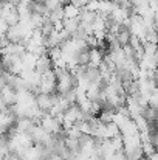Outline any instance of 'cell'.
Wrapping results in <instances>:
<instances>
[{
  "instance_id": "6",
  "label": "cell",
  "mask_w": 158,
  "mask_h": 160,
  "mask_svg": "<svg viewBox=\"0 0 158 160\" xmlns=\"http://www.w3.org/2000/svg\"><path fill=\"white\" fill-rule=\"evenodd\" d=\"M20 61H22V65H23V70H34L36 67V61H37V56L33 53H25L20 56Z\"/></svg>"
},
{
  "instance_id": "13",
  "label": "cell",
  "mask_w": 158,
  "mask_h": 160,
  "mask_svg": "<svg viewBox=\"0 0 158 160\" xmlns=\"http://www.w3.org/2000/svg\"><path fill=\"white\" fill-rule=\"evenodd\" d=\"M47 160H64V157H62V156H59L57 152H51V154L47 157Z\"/></svg>"
},
{
  "instance_id": "17",
  "label": "cell",
  "mask_w": 158,
  "mask_h": 160,
  "mask_svg": "<svg viewBox=\"0 0 158 160\" xmlns=\"http://www.w3.org/2000/svg\"><path fill=\"white\" fill-rule=\"evenodd\" d=\"M41 160H47V159H41Z\"/></svg>"
},
{
  "instance_id": "3",
  "label": "cell",
  "mask_w": 158,
  "mask_h": 160,
  "mask_svg": "<svg viewBox=\"0 0 158 160\" xmlns=\"http://www.w3.org/2000/svg\"><path fill=\"white\" fill-rule=\"evenodd\" d=\"M104 62V53L99 48H89V64L90 68H99V65Z\"/></svg>"
},
{
  "instance_id": "11",
  "label": "cell",
  "mask_w": 158,
  "mask_h": 160,
  "mask_svg": "<svg viewBox=\"0 0 158 160\" xmlns=\"http://www.w3.org/2000/svg\"><path fill=\"white\" fill-rule=\"evenodd\" d=\"M82 9H87V11H92V12H98V9H99V0H89V3Z\"/></svg>"
},
{
  "instance_id": "4",
  "label": "cell",
  "mask_w": 158,
  "mask_h": 160,
  "mask_svg": "<svg viewBox=\"0 0 158 160\" xmlns=\"http://www.w3.org/2000/svg\"><path fill=\"white\" fill-rule=\"evenodd\" d=\"M51 68H53L51 59L48 58V54L47 53L37 58V61H36V67H34V72H37L39 75H44V73H47V72L51 70Z\"/></svg>"
},
{
  "instance_id": "9",
  "label": "cell",
  "mask_w": 158,
  "mask_h": 160,
  "mask_svg": "<svg viewBox=\"0 0 158 160\" xmlns=\"http://www.w3.org/2000/svg\"><path fill=\"white\" fill-rule=\"evenodd\" d=\"M130 31L127 30V28H122L121 27V30L118 31V34H116V42L121 45V47H124V45H127L129 44V39H130Z\"/></svg>"
},
{
  "instance_id": "5",
  "label": "cell",
  "mask_w": 158,
  "mask_h": 160,
  "mask_svg": "<svg viewBox=\"0 0 158 160\" xmlns=\"http://www.w3.org/2000/svg\"><path fill=\"white\" fill-rule=\"evenodd\" d=\"M0 97H2V100H3L6 107H11L16 104V90H12L11 87H8V86L2 87L0 89Z\"/></svg>"
},
{
  "instance_id": "16",
  "label": "cell",
  "mask_w": 158,
  "mask_h": 160,
  "mask_svg": "<svg viewBox=\"0 0 158 160\" xmlns=\"http://www.w3.org/2000/svg\"><path fill=\"white\" fill-rule=\"evenodd\" d=\"M136 160H146V157H140V159H136Z\"/></svg>"
},
{
  "instance_id": "14",
  "label": "cell",
  "mask_w": 158,
  "mask_h": 160,
  "mask_svg": "<svg viewBox=\"0 0 158 160\" xmlns=\"http://www.w3.org/2000/svg\"><path fill=\"white\" fill-rule=\"evenodd\" d=\"M3 160H20V159H19L16 154H8V156H6Z\"/></svg>"
},
{
  "instance_id": "8",
  "label": "cell",
  "mask_w": 158,
  "mask_h": 160,
  "mask_svg": "<svg viewBox=\"0 0 158 160\" xmlns=\"http://www.w3.org/2000/svg\"><path fill=\"white\" fill-rule=\"evenodd\" d=\"M62 25H64V30L73 36L78 31V28H79V20L78 19H64Z\"/></svg>"
},
{
  "instance_id": "12",
  "label": "cell",
  "mask_w": 158,
  "mask_h": 160,
  "mask_svg": "<svg viewBox=\"0 0 158 160\" xmlns=\"http://www.w3.org/2000/svg\"><path fill=\"white\" fill-rule=\"evenodd\" d=\"M8 28H9V25L0 17V36H5L6 31H8Z\"/></svg>"
},
{
  "instance_id": "1",
  "label": "cell",
  "mask_w": 158,
  "mask_h": 160,
  "mask_svg": "<svg viewBox=\"0 0 158 160\" xmlns=\"http://www.w3.org/2000/svg\"><path fill=\"white\" fill-rule=\"evenodd\" d=\"M37 93H48V95L50 93H56V75H54L53 68L41 76Z\"/></svg>"
},
{
  "instance_id": "10",
  "label": "cell",
  "mask_w": 158,
  "mask_h": 160,
  "mask_svg": "<svg viewBox=\"0 0 158 160\" xmlns=\"http://www.w3.org/2000/svg\"><path fill=\"white\" fill-rule=\"evenodd\" d=\"M105 131H107V138H113L116 135H119V128L112 121L108 124H105Z\"/></svg>"
},
{
  "instance_id": "2",
  "label": "cell",
  "mask_w": 158,
  "mask_h": 160,
  "mask_svg": "<svg viewBox=\"0 0 158 160\" xmlns=\"http://www.w3.org/2000/svg\"><path fill=\"white\" fill-rule=\"evenodd\" d=\"M56 98H57V93H37L34 97V101H36V106L39 107L42 112H48L53 107V104L56 103Z\"/></svg>"
},
{
  "instance_id": "7",
  "label": "cell",
  "mask_w": 158,
  "mask_h": 160,
  "mask_svg": "<svg viewBox=\"0 0 158 160\" xmlns=\"http://www.w3.org/2000/svg\"><path fill=\"white\" fill-rule=\"evenodd\" d=\"M62 12H64V19H78L81 9L76 8L74 5H71V3H65L62 6Z\"/></svg>"
},
{
  "instance_id": "15",
  "label": "cell",
  "mask_w": 158,
  "mask_h": 160,
  "mask_svg": "<svg viewBox=\"0 0 158 160\" xmlns=\"http://www.w3.org/2000/svg\"><path fill=\"white\" fill-rule=\"evenodd\" d=\"M146 160H158V156H157V152H154V154H152L151 157H147V159H146Z\"/></svg>"
}]
</instances>
